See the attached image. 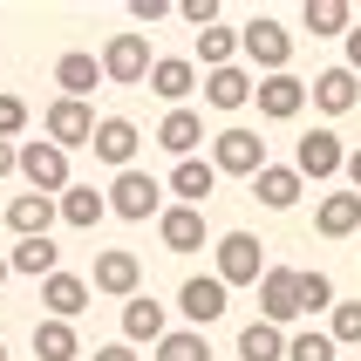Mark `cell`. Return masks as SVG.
<instances>
[{
	"instance_id": "6da1fadb",
	"label": "cell",
	"mask_w": 361,
	"mask_h": 361,
	"mask_svg": "<svg viewBox=\"0 0 361 361\" xmlns=\"http://www.w3.org/2000/svg\"><path fill=\"white\" fill-rule=\"evenodd\" d=\"M239 55L259 68V75H286V61H293V35H286L273 14H252L239 27Z\"/></svg>"
},
{
	"instance_id": "7a4b0ae2",
	"label": "cell",
	"mask_w": 361,
	"mask_h": 361,
	"mask_svg": "<svg viewBox=\"0 0 361 361\" xmlns=\"http://www.w3.org/2000/svg\"><path fill=\"white\" fill-rule=\"evenodd\" d=\"M259 273H266V245L252 232H225L219 252H212V280L232 293V286H259Z\"/></svg>"
},
{
	"instance_id": "3957f363",
	"label": "cell",
	"mask_w": 361,
	"mask_h": 361,
	"mask_svg": "<svg viewBox=\"0 0 361 361\" xmlns=\"http://www.w3.org/2000/svg\"><path fill=\"white\" fill-rule=\"evenodd\" d=\"M212 171H219V178H259V171H266L259 130H245V123L219 130V137H212Z\"/></svg>"
},
{
	"instance_id": "277c9868",
	"label": "cell",
	"mask_w": 361,
	"mask_h": 361,
	"mask_svg": "<svg viewBox=\"0 0 361 361\" xmlns=\"http://www.w3.org/2000/svg\"><path fill=\"white\" fill-rule=\"evenodd\" d=\"M102 198H109V212H116V219H130V225L164 219V184L150 178V171H116V184H109Z\"/></svg>"
},
{
	"instance_id": "5b68a950",
	"label": "cell",
	"mask_w": 361,
	"mask_h": 361,
	"mask_svg": "<svg viewBox=\"0 0 361 361\" xmlns=\"http://www.w3.org/2000/svg\"><path fill=\"white\" fill-rule=\"evenodd\" d=\"M96 61H102V82H116V89H137V82L150 75V61H157V55H150V35H109Z\"/></svg>"
},
{
	"instance_id": "8992f818",
	"label": "cell",
	"mask_w": 361,
	"mask_h": 361,
	"mask_svg": "<svg viewBox=\"0 0 361 361\" xmlns=\"http://www.w3.org/2000/svg\"><path fill=\"white\" fill-rule=\"evenodd\" d=\"M41 137L55 143V150H89V137H96V109L55 96V102H48V116H41Z\"/></svg>"
},
{
	"instance_id": "52a82bcc",
	"label": "cell",
	"mask_w": 361,
	"mask_h": 361,
	"mask_svg": "<svg viewBox=\"0 0 361 361\" xmlns=\"http://www.w3.org/2000/svg\"><path fill=\"white\" fill-rule=\"evenodd\" d=\"M341 164H348V150H341L334 130H307V137L293 143V171H300V184L307 178H314V184H334V178H341Z\"/></svg>"
},
{
	"instance_id": "ba28073f",
	"label": "cell",
	"mask_w": 361,
	"mask_h": 361,
	"mask_svg": "<svg viewBox=\"0 0 361 361\" xmlns=\"http://www.w3.org/2000/svg\"><path fill=\"white\" fill-rule=\"evenodd\" d=\"M20 178H27V191H41V198H61L68 191V150H55V143H20Z\"/></svg>"
},
{
	"instance_id": "9c48e42d",
	"label": "cell",
	"mask_w": 361,
	"mask_h": 361,
	"mask_svg": "<svg viewBox=\"0 0 361 361\" xmlns=\"http://www.w3.org/2000/svg\"><path fill=\"white\" fill-rule=\"evenodd\" d=\"M259 321L266 327L300 321V273H293V266H266L259 273Z\"/></svg>"
},
{
	"instance_id": "30bf717a",
	"label": "cell",
	"mask_w": 361,
	"mask_h": 361,
	"mask_svg": "<svg viewBox=\"0 0 361 361\" xmlns=\"http://www.w3.org/2000/svg\"><path fill=\"white\" fill-rule=\"evenodd\" d=\"M89 293H109V300H137L143 293V259L137 252H96V273H89Z\"/></svg>"
},
{
	"instance_id": "8fae6325",
	"label": "cell",
	"mask_w": 361,
	"mask_h": 361,
	"mask_svg": "<svg viewBox=\"0 0 361 361\" xmlns=\"http://www.w3.org/2000/svg\"><path fill=\"white\" fill-rule=\"evenodd\" d=\"M225 307H232V293H225V286L212 280V273H191V280L178 286V314H184L191 327H198V334H204L212 321H225Z\"/></svg>"
},
{
	"instance_id": "7c38bea8",
	"label": "cell",
	"mask_w": 361,
	"mask_h": 361,
	"mask_svg": "<svg viewBox=\"0 0 361 361\" xmlns=\"http://www.w3.org/2000/svg\"><path fill=\"white\" fill-rule=\"evenodd\" d=\"M252 102H259V116H273V123H293L307 109V82L286 68V75H259L252 82Z\"/></svg>"
},
{
	"instance_id": "4fadbf2b",
	"label": "cell",
	"mask_w": 361,
	"mask_h": 361,
	"mask_svg": "<svg viewBox=\"0 0 361 361\" xmlns=\"http://www.w3.org/2000/svg\"><path fill=\"white\" fill-rule=\"evenodd\" d=\"M137 123L130 116H96V137H89V150H96V164H116V171H137Z\"/></svg>"
},
{
	"instance_id": "5bb4252c",
	"label": "cell",
	"mask_w": 361,
	"mask_h": 361,
	"mask_svg": "<svg viewBox=\"0 0 361 361\" xmlns=\"http://www.w3.org/2000/svg\"><path fill=\"white\" fill-rule=\"evenodd\" d=\"M143 82H150V96H164L171 109H184V96L198 89V61H191V55H157Z\"/></svg>"
},
{
	"instance_id": "9a60e30c",
	"label": "cell",
	"mask_w": 361,
	"mask_h": 361,
	"mask_svg": "<svg viewBox=\"0 0 361 361\" xmlns=\"http://www.w3.org/2000/svg\"><path fill=\"white\" fill-rule=\"evenodd\" d=\"M164 334H171V314H164L157 300H150V293H137V300H123V348H157Z\"/></svg>"
},
{
	"instance_id": "2e32d148",
	"label": "cell",
	"mask_w": 361,
	"mask_h": 361,
	"mask_svg": "<svg viewBox=\"0 0 361 361\" xmlns=\"http://www.w3.org/2000/svg\"><path fill=\"white\" fill-rule=\"evenodd\" d=\"M252 68H239V61H232V68H212V75H198V89H204V102H212V109H225V116H232V109H245V102H252Z\"/></svg>"
},
{
	"instance_id": "e0dca14e",
	"label": "cell",
	"mask_w": 361,
	"mask_h": 361,
	"mask_svg": "<svg viewBox=\"0 0 361 361\" xmlns=\"http://www.w3.org/2000/svg\"><path fill=\"white\" fill-rule=\"evenodd\" d=\"M55 89H61L68 102H89V96L102 89V61L89 55V48H68V55L55 61Z\"/></svg>"
},
{
	"instance_id": "ac0fdd59",
	"label": "cell",
	"mask_w": 361,
	"mask_h": 361,
	"mask_svg": "<svg viewBox=\"0 0 361 361\" xmlns=\"http://www.w3.org/2000/svg\"><path fill=\"white\" fill-rule=\"evenodd\" d=\"M307 102L327 109V116H348V109L361 102V75H348V68H321V75L307 82Z\"/></svg>"
},
{
	"instance_id": "d6986e66",
	"label": "cell",
	"mask_w": 361,
	"mask_h": 361,
	"mask_svg": "<svg viewBox=\"0 0 361 361\" xmlns=\"http://www.w3.org/2000/svg\"><path fill=\"white\" fill-rule=\"evenodd\" d=\"M252 198H259L266 212H293V204L307 198V184H300V171H293V164H266L259 178H252Z\"/></svg>"
},
{
	"instance_id": "ffe728a7",
	"label": "cell",
	"mask_w": 361,
	"mask_h": 361,
	"mask_svg": "<svg viewBox=\"0 0 361 361\" xmlns=\"http://www.w3.org/2000/svg\"><path fill=\"white\" fill-rule=\"evenodd\" d=\"M41 307H48V321L75 327V314L89 307V280H82V273H48V280H41Z\"/></svg>"
},
{
	"instance_id": "44dd1931",
	"label": "cell",
	"mask_w": 361,
	"mask_h": 361,
	"mask_svg": "<svg viewBox=\"0 0 361 361\" xmlns=\"http://www.w3.org/2000/svg\"><path fill=\"white\" fill-rule=\"evenodd\" d=\"M157 239H164V252H204V212H191V204H164Z\"/></svg>"
},
{
	"instance_id": "7402d4cb",
	"label": "cell",
	"mask_w": 361,
	"mask_h": 361,
	"mask_svg": "<svg viewBox=\"0 0 361 361\" xmlns=\"http://www.w3.org/2000/svg\"><path fill=\"white\" fill-rule=\"evenodd\" d=\"M55 212H61V225H75V232H96L102 219H109V198H102L96 184H68L55 198Z\"/></svg>"
},
{
	"instance_id": "603a6c76",
	"label": "cell",
	"mask_w": 361,
	"mask_h": 361,
	"mask_svg": "<svg viewBox=\"0 0 361 361\" xmlns=\"http://www.w3.org/2000/svg\"><path fill=\"white\" fill-rule=\"evenodd\" d=\"M314 232H321V239H348V232H361V198H355V191H327V198L314 204Z\"/></svg>"
},
{
	"instance_id": "cb8c5ba5",
	"label": "cell",
	"mask_w": 361,
	"mask_h": 361,
	"mask_svg": "<svg viewBox=\"0 0 361 361\" xmlns=\"http://www.w3.org/2000/svg\"><path fill=\"white\" fill-rule=\"evenodd\" d=\"M191 61H198L204 75H212V68H232V61H239V27H225V20L198 27V41H191Z\"/></svg>"
},
{
	"instance_id": "d4e9b609",
	"label": "cell",
	"mask_w": 361,
	"mask_h": 361,
	"mask_svg": "<svg viewBox=\"0 0 361 361\" xmlns=\"http://www.w3.org/2000/svg\"><path fill=\"white\" fill-rule=\"evenodd\" d=\"M157 143H164L178 164H184V157H198V143H204V116H198V109H171V116L157 123Z\"/></svg>"
},
{
	"instance_id": "484cf974",
	"label": "cell",
	"mask_w": 361,
	"mask_h": 361,
	"mask_svg": "<svg viewBox=\"0 0 361 361\" xmlns=\"http://www.w3.org/2000/svg\"><path fill=\"white\" fill-rule=\"evenodd\" d=\"M55 198H41V191H27V198L7 204V225H14V239H48V225H55Z\"/></svg>"
},
{
	"instance_id": "4316f807",
	"label": "cell",
	"mask_w": 361,
	"mask_h": 361,
	"mask_svg": "<svg viewBox=\"0 0 361 361\" xmlns=\"http://www.w3.org/2000/svg\"><path fill=\"white\" fill-rule=\"evenodd\" d=\"M171 191H178V204H191V212H198V204L219 191V171H212V157H184L178 171H171Z\"/></svg>"
},
{
	"instance_id": "83f0119b",
	"label": "cell",
	"mask_w": 361,
	"mask_h": 361,
	"mask_svg": "<svg viewBox=\"0 0 361 361\" xmlns=\"http://www.w3.org/2000/svg\"><path fill=\"white\" fill-rule=\"evenodd\" d=\"M7 273H27V280H48V273H61L55 239H14V252H7Z\"/></svg>"
},
{
	"instance_id": "f1b7e54d",
	"label": "cell",
	"mask_w": 361,
	"mask_h": 361,
	"mask_svg": "<svg viewBox=\"0 0 361 361\" xmlns=\"http://www.w3.org/2000/svg\"><path fill=\"white\" fill-rule=\"evenodd\" d=\"M35 361H82L75 327H68V321H48V314H41V321H35Z\"/></svg>"
},
{
	"instance_id": "f546056e",
	"label": "cell",
	"mask_w": 361,
	"mask_h": 361,
	"mask_svg": "<svg viewBox=\"0 0 361 361\" xmlns=\"http://www.w3.org/2000/svg\"><path fill=\"white\" fill-rule=\"evenodd\" d=\"M239 361H286V327L245 321L239 327Z\"/></svg>"
},
{
	"instance_id": "4dcf8cb0",
	"label": "cell",
	"mask_w": 361,
	"mask_h": 361,
	"mask_svg": "<svg viewBox=\"0 0 361 361\" xmlns=\"http://www.w3.org/2000/svg\"><path fill=\"white\" fill-rule=\"evenodd\" d=\"M300 27L307 35H348V27H355V7H348V0H307L300 7Z\"/></svg>"
},
{
	"instance_id": "1f68e13d",
	"label": "cell",
	"mask_w": 361,
	"mask_h": 361,
	"mask_svg": "<svg viewBox=\"0 0 361 361\" xmlns=\"http://www.w3.org/2000/svg\"><path fill=\"white\" fill-rule=\"evenodd\" d=\"M157 361H212V341H204L198 327H171L157 341Z\"/></svg>"
},
{
	"instance_id": "d6a6232c",
	"label": "cell",
	"mask_w": 361,
	"mask_h": 361,
	"mask_svg": "<svg viewBox=\"0 0 361 361\" xmlns=\"http://www.w3.org/2000/svg\"><path fill=\"white\" fill-rule=\"evenodd\" d=\"M341 348L327 341V327H307V334H286V361H334Z\"/></svg>"
},
{
	"instance_id": "836d02e7",
	"label": "cell",
	"mask_w": 361,
	"mask_h": 361,
	"mask_svg": "<svg viewBox=\"0 0 361 361\" xmlns=\"http://www.w3.org/2000/svg\"><path fill=\"white\" fill-rule=\"evenodd\" d=\"M327 341H334V348H355L361 341V300H334V314H327Z\"/></svg>"
},
{
	"instance_id": "e575fe53",
	"label": "cell",
	"mask_w": 361,
	"mask_h": 361,
	"mask_svg": "<svg viewBox=\"0 0 361 361\" xmlns=\"http://www.w3.org/2000/svg\"><path fill=\"white\" fill-rule=\"evenodd\" d=\"M300 314H334V280H327L321 266L300 273Z\"/></svg>"
},
{
	"instance_id": "d590c367",
	"label": "cell",
	"mask_w": 361,
	"mask_h": 361,
	"mask_svg": "<svg viewBox=\"0 0 361 361\" xmlns=\"http://www.w3.org/2000/svg\"><path fill=\"white\" fill-rule=\"evenodd\" d=\"M20 130H27V102H20V96H7V89H0V143H14Z\"/></svg>"
},
{
	"instance_id": "8d00e7d4",
	"label": "cell",
	"mask_w": 361,
	"mask_h": 361,
	"mask_svg": "<svg viewBox=\"0 0 361 361\" xmlns=\"http://www.w3.org/2000/svg\"><path fill=\"white\" fill-rule=\"evenodd\" d=\"M178 14L191 20V27H212V20H219V0H178Z\"/></svg>"
},
{
	"instance_id": "74e56055",
	"label": "cell",
	"mask_w": 361,
	"mask_h": 361,
	"mask_svg": "<svg viewBox=\"0 0 361 361\" xmlns=\"http://www.w3.org/2000/svg\"><path fill=\"white\" fill-rule=\"evenodd\" d=\"M341 48H348V61H341V68H348V75H361V20L341 35Z\"/></svg>"
},
{
	"instance_id": "f35d334b",
	"label": "cell",
	"mask_w": 361,
	"mask_h": 361,
	"mask_svg": "<svg viewBox=\"0 0 361 361\" xmlns=\"http://www.w3.org/2000/svg\"><path fill=\"white\" fill-rule=\"evenodd\" d=\"M0 178H20V143H0Z\"/></svg>"
},
{
	"instance_id": "ab89813d",
	"label": "cell",
	"mask_w": 361,
	"mask_h": 361,
	"mask_svg": "<svg viewBox=\"0 0 361 361\" xmlns=\"http://www.w3.org/2000/svg\"><path fill=\"white\" fill-rule=\"evenodd\" d=\"M130 14H137L143 27H150V20H164V14H171V7H164V0H137V7H130Z\"/></svg>"
},
{
	"instance_id": "60d3db41",
	"label": "cell",
	"mask_w": 361,
	"mask_h": 361,
	"mask_svg": "<svg viewBox=\"0 0 361 361\" xmlns=\"http://www.w3.org/2000/svg\"><path fill=\"white\" fill-rule=\"evenodd\" d=\"M89 361H137V348H123V341H109V348H96Z\"/></svg>"
},
{
	"instance_id": "b9f144b4",
	"label": "cell",
	"mask_w": 361,
	"mask_h": 361,
	"mask_svg": "<svg viewBox=\"0 0 361 361\" xmlns=\"http://www.w3.org/2000/svg\"><path fill=\"white\" fill-rule=\"evenodd\" d=\"M341 171H348V191L361 198V150H348V164H341Z\"/></svg>"
},
{
	"instance_id": "7bdbcfd3",
	"label": "cell",
	"mask_w": 361,
	"mask_h": 361,
	"mask_svg": "<svg viewBox=\"0 0 361 361\" xmlns=\"http://www.w3.org/2000/svg\"><path fill=\"white\" fill-rule=\"evenodd\" d=\"M7 280H14V273H7V252H0V286H7Z\"/></svg>"
},
{
	"instance_id": "ee69618b",
	"label": "cell",
	"mask_w": 361,
	"mask_h": 361,
	"mask_svg": "<svg viewBox=\"0 0 361 361\" xmlns=\"http://www.w3.org/2000/svg\"><path fill=\"white\" fill-rule=\"evenodd\" d=\"M0 361H7V341H0Z\"/></svg>"
}]
</instances>
